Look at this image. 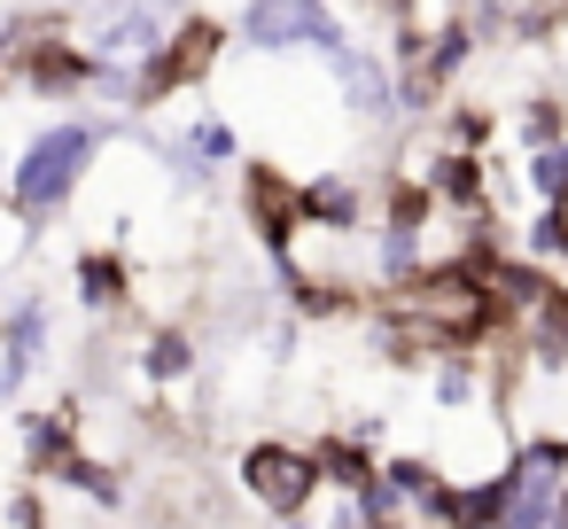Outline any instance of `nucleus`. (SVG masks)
Here are the masks:
<instances>
[{
  "label": "nucleus",
  "instance_id": "1",
  "mask_svg": "<svg viewBox=\"0 0 568 529\" xmlns=\"http://www.w3.org/2000/svg\"><path fill=\"white\" fill-rule=\"evenodd\" d=\"M87 156H94V133H87V125H55V133H40L32 156H24V172H17V203H24V211L63 203V195L79 187Z\"/></svg>",
  "mask_w": 568,
  "mask_h": 529
},
{
  "label": "nucleus",
  "instance_id": "3",
  "mask_svg": "<svg viewBox=\"0 0 568 529\" xmlns=\"http://www.w3.org/2000/svg\"><path fill=\"white\" fill-rule=\"evenodd\" d=\"M250 490L273 506V513H304L312 506V490H320V459H304V451H281V444H265V451H250Z\"/></svg>",
  "mask_w": 568,
  "mask_h": 529
},
{
  "label": "nucleus",
  "instance_id": "2",
  "mask_svg": "<svg viewBox=\"0 0 568 529\" xmlns=\"http://www.w3.org/2000/svg\"><path fill=\"white\" fill-rule=\"evenodd\" d=\"M242 40H257V48H335V24H327L320 0H257L242 17Z\"/></svg>",
  "mask_w": 568,
  "mask_h": 529
}]
</instances>
